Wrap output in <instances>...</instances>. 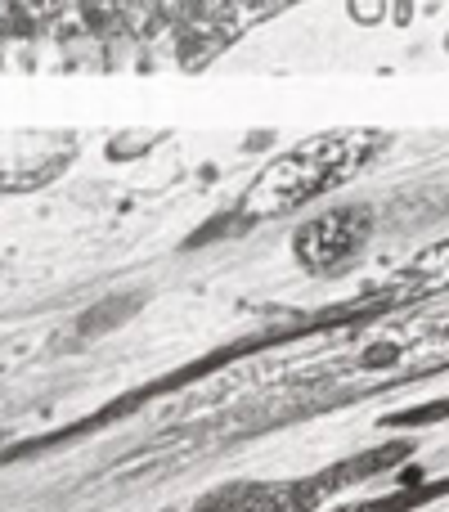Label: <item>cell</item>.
Returning <instances> with one entry per match:
<instances>
[{
    "mask_svg": "<svg viewBox=\"0 0 449 512\" xmlns=\"http://www.w3.org/2000/svg\"><path fill=\"white\" fill-rule=\"evenodd\" d=\"M351 18L364 27L382 23V18H387V0H351Z\"/></svg>",
    "mask_w": 449,
    "mask_h": 512,
    "instance_id": "cell-1",
    "label": "cell"
},
{
    "mask_svg": "<svg viewBox=\"0 0 449 512\" xmlns=\"http://www.w3.org/2000/svg\"><path fill=\"white\" fill-rule=\"evenodd\" d=\"M387 18H396V27L414 23V0H396V9H387Z\"/></svg>",
    "mask_w": 449,
    "mask_h": 512,
    "instance_id": "cell-2",
    "label": "cell"
},
{
    "mask_svg": "<svg viewBox=\"0 0 449 512\" xmlns=\"http://www.w3.org/2000/svg\"><path fill=\"white\" fill-rule=\"evenodd\" d=\"M445 54H449V36H445Z\"/></svg>",
    "mask_w": 449,
    "mask_h": 512,
    "instance_id": "cell-3",
    "label": "cell"
}]
</instances>
